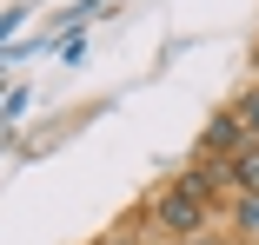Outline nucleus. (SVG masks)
I'll return each mask as SVG.
<instances>
[{"label": "nucleus", "mask_w": 259, "mask_h": 245, "mask_svg": "<svg viewBox=\"0 0 259 245\" xmlns=\"http://www.w3.org/2000/svg\"><path fill=\"white\" fill-rule=\"evenodd\" d=\"M233 225L246 238H259V192H239V199H233Z\"/></svg>", "instance_id": "4"}, {"label": "nucleus", "mask_w": 259, "mask_h": 245, "mask_svg": "<svg viewBox=\"0 0 259 245\" xmlns=\"http://www.w3.org/2000/svg\"><path fill=\"white\" fill-rule=\"evenodd\" d=\"M252 67H259V46H252Z\"/></svg>", "instance_id": "7"}, {"label": "nucleus", "mask_w": 259, "mask_h": 245, "mask_svg": "<svg viewBox=\"0 0 259 245\" xmlns=\"http://www.w3.org/2000/svg\"><path fill=\"white\" fill-rule=\"evenodd\" d=\"M239 146H246V126L233 119V106L206 119V133H199V159H233Z\"/></svg>", "instance_id": "2"}, {"label": "nucleus", "mask_w": 259, "mask_h": 245, "mask_svg": "<svg viewBox=\"0 0 259 245\" xmlns=\"http://www.w3.org/2000/svg\"><path fill=\"white\" fill-rule=\"evenodd\" d=\"M233 186L239 192H259V139H246L239 153H233Z\"/></svg>", "instance_id": "3"}, {"label": "nucleus", "mask_w": 259, "mask_h": 245, "mask_svg": "<svg viewBox=\"0 0 259 245\" xmlns=\"http://www.w3.org/2000/svg\"><path fill=\"white\" fill-rule=\"evenodd\" d=\"M233 119L246 126V139H259V86H246L239 100H233Z\"/></svg>", "instance_id": "5"}, {"label": "nucleus", "mask_w": 259, "mask_h": 245, "mask_svg": "<svg viewBox=\"0 0 259 245\" xmlns=\"http://www.w3.org/2000/svg\"><path fill=\"white\" fill-rule=\"evenodd\" d=\"M14 27H20V14H0V40H7V33H14Z\"/></svg>", "instance_id": "6"}, {"label": "nucleus", "mask_w": 259, "mask_h": 245, "mask_svg": "<svg viewBox=\"0 0 259 245\" xmlns=\"http://www.w3.org/2000/svg\"><path fill=\"white\" fill-rule=\"evenodd\" d=\"M153 219H160V232H180V238H193L206 219H213V199H199V192H186L180 179L153 199Z\"/></svg>", "instance_id": "1"}]
</instances>
